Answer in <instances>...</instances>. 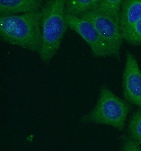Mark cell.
Wrapping results in <instances>:
<instances>
[{"label":"cell","instance_id":"6da1fadb","mask_svg":"<svg viewBox=\"0 0 141 151\" xmlns=\"http://www.w3.org/2000/svg\"><path fill=\"white\" fill-rule=\"evenodd\" d=\"M41 11L0 16V37L4 42L39 53L42 44Z\"/></svg>","mask_w":141,"mask_h":151},{"label":"cell","instance_id":"7a4b0ae2","mask_svg":"<svg viewBox=\"0 0 141 151\" xmlns=\"http://www.w3.org/2000/svg\"><path fill=\"white\" fill-rule=\"evenodd\" d=\"M65 3L66 0H49L41 9L42 44L38 54L42 62L46 64L59 49L68 28L65 19Z\"/></svg>","mask_w":141,"mask_h":151},{"label":"cell","instance_id":"3957f363","mask_svg":"<svg viewBox=\"0 0 141 151\" xmlns=\"http://www.w3.org/2000/svg\"><path fill=\"white\" fill-rule=\"evenodd\" d=\"M130 111V106L116 96L106 85L102 86L96 104L80 118L83 123L108 125L123 130Z\"/></svg>","mask_w":141,"mask_h":151},{"label":"cell","instance_id":"277c9868","mask_svg":"<svg viewBox=\"0 0 141 151\" xmlns=\"http://www.w3.org/2000/svg\"><path fill=\"white\" fill-rule=\"evenodd\" d=\"M80 18L93 24L99 35L112 50L114 57L120 58L123 40L120 20L96 10L90 11Z\"/></svg>","mask_w":141,"mask_h":151},{"label":"cell","instance_id":"5b68a950","mask_svg":"<svg viewBox=\"0 0 141 151\" xmlns=\"http://www.w3.org/2000/svg\"><path fill=\"white\" fill-rule=\"evenodd\" d=\"M65 19L68 28L76 31L89 45L94 57L114 56L112 50L90 21L67 14H65Z\"/></svg>","mask_w":141,"mask_h":151},{"label":"cell","instance_id":"8992f818","mask_svg":"<svg viewBox=\"0 0 141 151\" xmlns=\"http://www.w3.org/2000/svg\"><path fill=\"white\" fill-rule=\"evenodd\" d=\"M123 96L126 101L141 109V71L136 58L127 51L122 80Z\"/></svg>","mask_w":141,"mask_h":151},{"label":"cell","instance_id":"52a82bcc","mask_svg":"<svg viewBox=\"0 0 141 151\" xmlns=\"http://www.w3.org/2000/svg\"><path fill=\"white\" fill-rule=\"evenodd\" d=\"M141 20V0L123 1L120 26L122 37Z\"/></svg>","mask_w":141,"mask_h":151},{"label":"cell","instance_id":"ba28073f","mask_svg":"<svg viewBox=\"0 0 141 151\" xmlns=\"http://www.w3.org/2000/svg\"><path fill=\"white\" fill-rule=\"evenodd\" d=\"M42 6L40 0H1L0 16L30 13L40 10Z\"/></svg>","mask_w":141,"mask_h":151},{"label":"cell","instance_id":"9c48e42d","mask_svg":"<svg viewBox=\"0 0 141 151\" xmlns=\"http://www.w3.org/2000/svg\"><path fill=\"white\" fill-rule=\"evenodd\" d=\"M99 0H67L65 12L68 16L80 18L84 14L94 10Z\"/></svg>","mask_w":141,"mask_h":151},{"label":"cell","instance_id":"30bf717a","mask_svg":"<svg viewBox=\"0 0 141 151\" xmlns=\"http://www.w3.org/2000/svg\"><path fill=\"white\" fill-rule=\"evenodd\" d=\"M122 0H99L94 10L120 20Z\"/></svg>","mask_w":141,"mask_h":151},{"label":"cell","instance_id":"8fae6325","mask_svg":"<svg viewBox=\"0 0 141 151\" xmlns=\"http://www.w3.org/2000/svg\"><path fill=\"white\" fill-rule=\"evenodd\" d=\"M130 137L139 145L141 144V109L136 110L131 117L128 125Z\"/></svg>","mask_w":141,"mask_h":151},{"label":"cell","instance_id":"7c38bea8","mask_svg":"<svg viewBox=\"0 0 141 151\" xmlns=\"http://www.w3.org/2000/svg\"><path fill=\"white\" fill-rule=\"evenodd\" d=\"M123 39L133 46L141 45V20L126 33Z\"/></svg>","mask_w":141,"mask_h":151},{"label":"cell","instance_id":"4fadbf2b","mask_svg":"<svg viewBox=\"0 0 141 151\" xmlns=\"http://www.w3.org/2000/svg\"><path fill=\"white\" fill-rule=\"evenodd\" d=\"M122 151H141L139 144L133 141L130 137L123 136L122 137Z\"/></svg>","mask_w":141,"mask_h":151}]
</instances>
